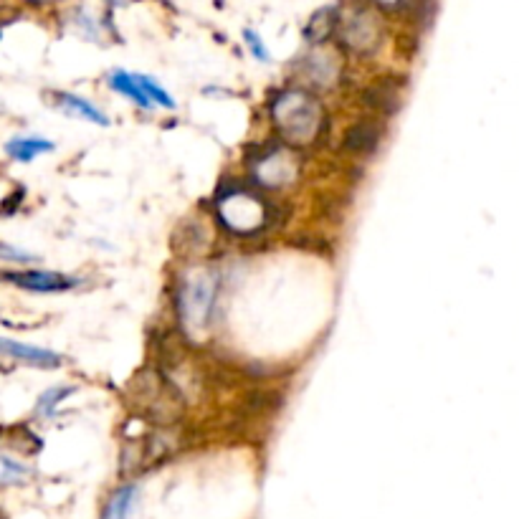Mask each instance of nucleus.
I'll list each match as a JSON object with an SVG mask.
<instances>
[{"mask_svg":"<svg viewBox=\"0 0 519 519\" xmlns=\"http://www.w3.org/2000/svg\"><path fill=\"white\" fill-rule=\"evenodd\" d=\"M271 117L282 140L299 147L312 145L325 122L322 104L304 89H287L279 94L271 104Z\"/></svg>","mask_w":519,"mask_h":519,"instance_id":"f257e3e1","label":"nucleus"},{"mask_svg":"<svg viewBox=\"0 0 519 519\" xmlns=\"http://www.w3.org/2000/svg\"><path fill=\"white\" fill-rule=\"evenodd\" d=\"M218 299V276L211 269H195L183 276L178 289V309L183 325L206 330L211 325Z\"/></svg>","mask_w":519,"mask_h":519,"instance_id":"f03ea898","label":"nucleus"},{"mask_svg":"<svg viewBox=\"0 0 519 519\" xmlns=\"http://www.w3.org/2000/svg\"><path fill=\"white\" fill-rule=\"evenodd\" d=\"M221 223L236 236H254L269 221V206L264 198L249 193V190H231L218 203Z\"/></svg>","mask_w":519,"mask_h":519,"instance_id":"7ed1b4c3","label":"nucleus"},{"mask_svg":"<svg viewBox=\"0 0 519 519\" xmlns=\"http://www.w3.org/2000/svg\"><path fill=\"white\" fill-rule=\"evenodd\" d=\"M380 23L370 11H355L340 23V38L347 49L357 54H370L380 44Z\"/></svg>","mask_w":519,"mask_h":519,"instance_id":"20e7f679","label":"nucleus"},{"mask_svg":"<svg viewBox=\"0 0 519 519\" xmlns=\"http://www.w3.org/2000/svg\"><path fill=\"white\" fill-rule=\"evenodd\" d=\"M8 282L16 284V287L26 289V292H38V294H54V292H66V289H74L79 284V279L74 276L59 274V271H13L6 276Z\"/></svg>","mask_w":519,"mask_h":519,"instance_id":"39448f33","label":"nucleus"},{"mask_svg":"<svg viewBox=\"0 0 519 519\" xmlns=\"http://www.w3.org/2000/svg\"><path fill=\"white\" fill-rule=\"evenodd\" d=\"M0 357H11L16 363L41 370H54L61 365L59 352H51L46 347L26 345V342L11 340V337H0Z\"/></svg>","mask_w":519,"mask_h":519,"instance_id":"423d86ee","label":"nucleus"},{"mask_svg":"<svg viewBox=\"0 0 519 519\" xmlns=\"http://www.w3.org/2000/svg\"><path fill=\"white\" fill-rule=\"evenodd\" d=\"M297 175V163L287 150H274L256 163V178L266 188H284Z\"/></svg>","mask_w":519,"mask_h":519,"instance_id":"0eeeda50","label":"nucleus"},{"mask_svg":"<svg viewBox=\"0 0 519 519\" xmlns=\"http://www.w3.org/2000/svg\"><path fill=\"white\" fill-rule=\"evenodd\" d=\"M304 71H307L309 79H312L314 84H319V87H332L337 74H340V64H337L335 54L319 49L304 59Z\"/></svg>","mask_w":519,"mask_h":519,"instance_id":"6e6552de","label":"nucleus"},{"mask_svg":"<svg viewBox=\"0 0 519 519\" xmlns=\"http://www.w3.org/2000/svg\"><path fill=\"white\" fill-rule=\"evenodd\" d=\"M54 152V142L46 137H13L6 142V155L16 163H33L36 157Z\"/></svg>","mask_w":519,"mask_h":519,"instance_id":"1a4fd4ad","label":"nucleus"},{"mask_svg":"<svg viewBox=\"0 0 519 519\" xmlns=\"http://www.w3.org/2000/svg\"><path fill=\"white\" fill-rule=\"evenodd\" d=\"M56 104H59L64 112L74 114V117L79 119H87V122H92V125H102V127H109V117L102 112V109L94 107L92 102H87L84 97H76V94H69V92H61L56 94Z\"/></svg>","mask_w":519,"mask_h":519,"instance_id":"9d476101","label":"nucleus"},{"mask_svg":"<svg viewBox=\"0 0 519 519\" xmlns=\"http://www.w3.org/2000/svg\"><path fill=\"white\" fill-rule=\"evenodd\" d=\"M137 494H140L137 484L119 487L117 492L109 497L107 507H104V512H102V519H130L132 507H135V502H137Z\"/></svg>","mask_w":519,"mask_h":519,"instance_id":"9b49d317","label":"nucleus"},{"mask_svg":"<svg viewBox=\"0 0 519 519\" xmlns=\"http://www.w3.org/2000/svg\"><path fill=\"white\" fill-rule=\"evenodd\" d=\"M109 87H112L114 92L125 94V97L130 99V102L140 104L142 109H150L152 107L150 99H147L145 92H142V89H140V84L135 82V74H127V71H122V69L112 71V74H109Z\"/></svg>","mask_w":519,"mask_h":519,"instance_id":"f8f14e48","label":"nucleus"},{"mask_svg":"<svg viewBox=\"0 0 519 519\" xmlns=\"http://www.w3.org/2000/svg\"><path fill=\"white\" fill-rule=\"evenodd\" d=\"M31 479V469L21 461L11 459V456L0 454V489L6 487H21Z\"/></svg>","mask_w":519,"mask_h":519,"instance_id":"ddd939ff","label":"nucleus"},{"mask_svg":"<svg viewBox=\"0 0 519 519\" xmlns=\"http://www.w3.org/2000/svg\"><path fill=\"white\" fill-rule=\"evenodd\" d=\"M378 127L370 125V122H363V125H355L345 137V145L350 147L352 152H368L378 145Z\"/></svg>","mask_w":519,"mask_h":519,"instance_id":"4468645a","label":"nucleus"},{"mask_svg":"<svg viewBox=\"0 0 519 519\" xmlns=\"http://www.w3.org/2000/svg\"><path fill=\"white\" fill-rule=\"evenodd\" d=\"M135 82L140 84V89L145 92V97L150 99L152 107H163V109H175V99L170 97L168 89L163 87V84H157L152 76L147 74H135Z\"/></svg>","mask_w":519,"mask_h":519,"instance_id":"2eb2a0df","label":"nucleus"},{"mask_svg":"<svg viewBox=\"0 0 519 519\" xmlns=\"http://www.w3.org/2000/svg\"><path fill=\"white\" fill-rule=\"evenodd\" d=\"M71 393H74L71 385H56V388H49L44 395H41V398H38L36 416H41V418L54 416L56 408H59L61 403H64L66 395H71Z\"/></svg>","mask_w":519,"mask_h":519,"instance_id":"dca6fc26","label":"nucleus"},{"mask_svg":"<svg viewBox=\"0 0 519 519\" xmlns=\"http://www.w3.org/2000/svg\"><path fill=\"white\" fill-rule=\"evenodd\" d=\"M335 26H337L335 8H325V11L317 13V16L309 21L307 31H304V33H307L309 41H325V38L330 36L332 28H335Z\"/></svg>","mask_w":519,"mask_h":519,"instance_id":"f3484780","label":"nucleus"},{"mask_svg":"<svg viewBox=\"0 0 519 519\" xmlns=\"http://www.w3.org/2000/svg\"><path fill=\"white\" fill-rule=\"evenodd\" d=\"M244 41H246V46H249V51H251V56H254V59H259V61H264V64H269L271 54H269V49H266L264 38H261L259 33L251 31V28H246V31H244Z\"/></svg>","mask_w":519,"mask_h":519,"instance_id":"a211bd4d","label":"nucleus"},{"mask_svg":"<svg viewBox=\"0 0 519 519\" xmlns=\"http://www.w3.org/2000/svg\"><path fill=\"white\" fill-rule=\"evenodd\" d=\"M0 261H11V264H28V261H33V256L28 254V251L18 249V246L0 244Z\"/></svg>","mask_w":519,"mask_h":519,"instance_id":"6ab92c4d","label":"nucleus"},{"mask_svg":"<svg viewBox=\"0 0 519 519\" xmlns=\"http://www.w3.org/2000/svg\"><path fill=\"white\" fill-rule=\"evenodd\" d=\"M375 3H378V6H383V8H401V6H406V0H375Z\"/></svg>","mask_w":519,"mask_h":519,"instance_id":"aec40b11","label":"nucleus"}]
</instances>
